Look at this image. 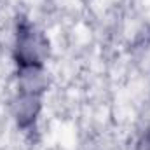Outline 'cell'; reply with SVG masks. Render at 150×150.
<instances>
[{"mask_svg": "<svg viewBox=\"0 0 150 150\" xmlns=\"http://www.w3.org/2000/svg\"><path fill=\"white\" fill-rule=\"evenodd\" d=\"M49 56V40L37 26L21 18L14 33V59L21 65H44Z\"/></svg>", "mask_w": 150, "mask_h": 150, "instance_id": "1", "label": "cell"}, {"mask_svg": "<svg viewBox=\"0 0 150 150\" xmlns=\"http://www.w3.org/2000/svg\"><path fill=\"white\" fill-rule=\"evenodd\" d=\"M40 110H42V96L40 94L18 93L11 105L12 117H14L18 127H21V129L32 127L38 119Z\"/></svg>", "mask_w": 150, "mask_h": 150, "instance_id": "2", "label": "cell"}, {"mask_svg": "<svg viewBox=\"0 0 150 150\" xmlns=\"http://www.w3.org/2000/svg\"><path fill=\"white\" fill-rule=\"evenodd\" d=\"M49 86V77L44 65H21L18 67V93L44 94Z\"/></svg>", "mask_w": 150, "mask_h": 150, "instance_id": "3", "label": "cell"}]
</instances>
